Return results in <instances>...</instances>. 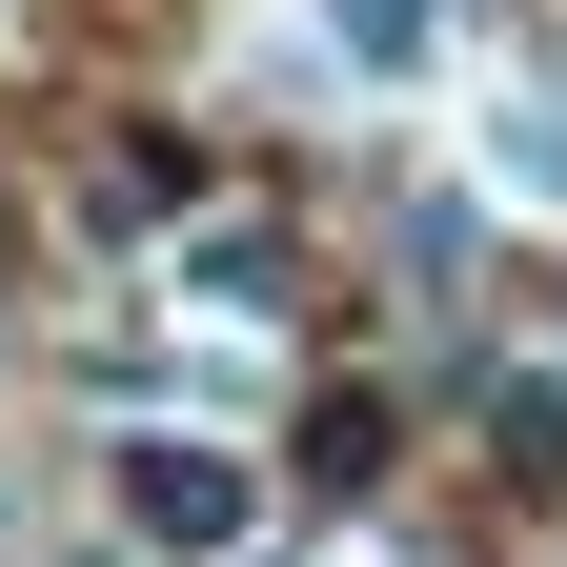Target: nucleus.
<instances>
[{
	"label": "nucleus",
	"mask_w": 567,
	"mask_h": 567,
	"mask_svg": "<svg viewBox=\"0 0 567 567\" xmlns=\"http://www.w3.org/2000/svg\"><path fill=\"white\" fill-rule=\"evenodd\" d=\"M122 507H142V547H244V466L163 425V446H122Z\"/></svg>",
	"instance_id": "nucleus-1"
},
{
	"label": "nucleus",
	"mask_w": 567,
	"mask_h": 567,
	"mask_svg": "<svg viewBox=\"0 0 567 567\" xmlns=\"http://www.w3.org/2000/svg\"><path fill=\"white\" fill-rule=\"evenodd\" d=\"M425 41H446V0H324V61H344V82H425Z\"/></svg>",
	"instance_id": "nucleus-2"
}]
</instances>
